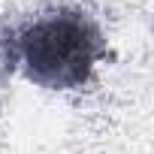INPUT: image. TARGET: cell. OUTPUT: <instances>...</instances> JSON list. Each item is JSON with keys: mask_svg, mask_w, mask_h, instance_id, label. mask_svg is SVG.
Segmentation results:
<instances>
[{"mask_svg": "<svg viewBox=\"0 0 154 154\" xmlns=\"http://www.w3.org/2000/svg\"><path fill=\"white\" fill-rule=\"evenodd\" d=\"M106 51L103 33L82 9H51L12 33L9 60L27 82L48 91L82 88Z\"/></svg>", "mask_w": 154, "mask_h": 154, "instance_id": "obj_1", "label": "cell"}]
</instances>
